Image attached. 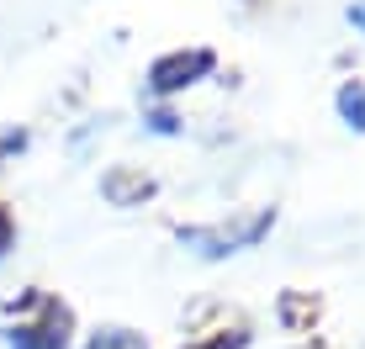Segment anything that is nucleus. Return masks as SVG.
<instances>
[{
  "instance_id": "1",
  "label": "nucleus",
  "mask_w": 365,
  "mask_h": 349,
  "mask_svg": "<svg viewBox=\"0 0 365 349\" xmlns=\"http://www.w3.org/2000/svg\"><path fill=\"white\" fill-rule=\"evenodd\" d=\"M270 222H275V212L259 207V212H249V217H233V222H212V228H180V244L191 249V254H201V259H222V254H238V249L259 244V239L270 233Z\"/></svg>"
},
{
  "instance_id": "2",
  "label": "nucleus",
  "mask_w": 365,
  "mask_h": 349,
  "mask_svg": "<svg viewBox=\"0 0 365 349\" xmlns=\"http://www.w3.org/2000/svg\"><path fill=\"white\" fill-rule=\"evenodd\" d=\"M212 64H217L212 48H175V53H165V58L148 64V90H154V95H175V90H185V85L207 80Z\"/></svg>"
},
{
  "instance_id": "3",
  "label": "nucleus",
  "mask_w": 365,
  "mask_h": 349,
  "mask_svg": "<svg viewBox=\"0 0 365 349\" xmlns=\"http://www.w3.org/2000/svg\"><path fill=\"white\" fill-rule=\"evenodd\" d=\"M101 196H106L111 207H143L148 196H154V174L117 165V170H106V174H101Z\"/></svg>"
},
{
  "instance_id": "4",
  "label": "nucleus",
  "mask_w": 365,
  "mask_h": 349,
  "mask_svg": "<svg viewBox=\"0 0 365 349\" xmlns=\"http://www.w3.org/2000/svg\"><path fill=\"white\" fill-rule=\"evenodd\" d=\"M85 349H148V344L138 339V333H128V328H101Z\"/></svg>"
},
{
  "instance_id": "5",
  "label": "nucleus",
  "mask_w": 365,
  "mask_h": 349,
  "mask_svg": "<svg viewBox=\"0 0 365 349\" xmlns=\"http://www.w3.org/2000/svg\"><path fill=\"white\" fill-rule=\"evenodd\" d=\"M339 111L349 117V127H365V85H344L339 90Z\"/></svg>"
},
{
  "instance_id": "6",
  "label": "nucleus",
  "mask_w": 365,
  "mask_h": 349,
  "mask_svg": "<svg viewBox=\"0 0 365 349\" xmlns=\"http://www.w3.org/2000/svg\"><path fill=\"white\" fill-rule=\"evenodd\" d=\"M244 344H249L244 328H233V333L222 328V333H212V339H196V344H185V349H244Z\"/></svg>"
},
{
  "instance_id": "7",
  "label": "nucleus",
  "mask_w": 365,
  "mask_h": 349,
  "mask_svg": "<svg viewBox=\"0 0 365 349\" xmlns=\"http://www.w3.org/2000/svg\"><path fill=\"white\" fill-rule=\"evenodd\" d=\"M21 148H27V132H21V127H6V132H0V159L21 154Z\"/></svg>"
},
{
  "instance_id": "8",
  "label": "nucleus",
  "mask_w": 365,
  "mask_h": 349,
  "mask_svg": "<svg viewBox=\"0 0 365 349\" xmlns=\"http://www.w3.org/2000/svg\"><path fill=\"white\" fill-rule=\"evenodd\" d=\"M281 313L297 323V318H312V313H318V302H297V296H286V302H281Z\"/></svg>"
},
{
  "instance_id": "9",
  "label": "nucleus",
  "mask_w": 365,
  "mask_h": 349,
  "mask_svg": "<svg viewBox=\"0 0 365 349\" xmlns=\"http://www.w3.org/2000/svg\"><path fill=\"white\" fill-rule=\"evenodd\" d=\"M11 239H16V228H11V212L0 207V254H6V249H11Z\"/></svg>"
},
{
  "instance_id": "10",
  "label": "nucleus",
  "mask_w": 365,
  "mask_h": 349,
  "mask_svg": "<svg viewBox=\"0 0 365 349\" xmlns=\"http://www.w3.org/2000/svg\"><path fill=\"white\" fill-rule=\"evenodd\" d=\"M148 127H154V132H175V117H170V111H154V117H148Z\"/></svg>"
},
{
  "instance_id": "11",
  "label": "nucleus",
  "mask_w": 365,
  "mask_h": 349,
  "mask_svg": "<svg viewBox=\"0 0 365 349\" xmlns=\"http://www.w3.org/2000/svg\"><path fill=\"white\" fill-rule=\"evenodd\" d=\"M349 21H355V27L365 32V6H349Z\"/></svg>"
}]
</instances>
